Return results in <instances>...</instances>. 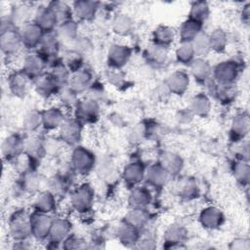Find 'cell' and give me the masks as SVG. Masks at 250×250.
Wrapping results in <instances>:
<instances>
[{
    "instance_id": "cell-38",
    "label": "cell",
    "mask_w": 250,
    "mask_h": 250,
    "mask_svg": "<svg viewBox=\"0 0 250 250\" xmlns=\"http://www.w3.org/2000/svg\"><path fill=\"white\" fill-rule=\"evenodd\" d=\"M202 23L193 20L187 19L179 28L180 42H191L199 33L202 32Z\"/></svg>"
},
{
    "instance_id": "cell-54",
    "label": "cell",
    "mask_w": 250,
    "mask_h": 250,
    "mask_svg": "<svg viewBox=\"0 0 250 250\" xmlns=\"http://www.w3.org/2000/svg\"><path fill=\"white\" fill-rule=\"evenodd\" d=\"M62 247L64 249H82L88 246L86 244V241L83 240L81 237L70 233V235H68L66 239L62 243Z\"/></svg>"
},
{
    "instance_id": "cell-29",
    "label": "cell",
    "mask_w": 250,
    "mask_h": 250,
    "mask_svg": "<svg viewBox=\"0 0 250 250\" xmlns=\"http://www.w3.org/2000/svg\"><path fill=\"white\" fill-rule=\"evenodd\" d=\"M249 115L247 112H241L236 114L230 124V136L233 141L243 140L249 132Z\"/></svg>"
},
{
    "instance_id": "cell-43",
    "label": "cell",
    "mask_w": 250,
    "mask_h": 250,
    "mask_svg": "<svg viewBox=\"0 0 250 250\" xmlns=\"http://www.w3.org/2000/svg\"><path fill=\"white\" fill-rule=\"evenodd\" d=\"M49 73L53 76V78L58 82V84L62 88L68 85L71 72L66 67L65 63H63V62H57L56 63H53Z\"/></svg>"
},
{
    "instance_id": "cell-45",
    "label": "cell",
    "mask_w": 250,
    "mask_h": 250,
    "mask_svg": "<svg viewBox=\"0 0 250 250\" xmlns=\"http://www.w3.org/2000/svg\"><path fill=\"white\" fill-rule=\"evenodd\" d=\"M175 56L180 63L186 65H189L196 58L190 42H180L175 51Z\"/></svg>"
},
{
    "instance_id": "cell-12",
    "label": "cell",
    "mask_w": 250,
    "mask_h": 250,
    "mask_svg": "<svg viewBox=\"0 0 250 250\" xmlns=\"http://www.w3.org/2000/svg\"><path fill=\"white\" fill-rule=\"evenodd\" d=\"M24 140L16 133L8 135L2 142L1 152L3 159L7 162H14L24 149Z\"/></svg>"
},
{
    "instance_id": "cell-10",
    "label": "cell",
    "mask_w": 250,
    "mask_h": 250,
    "mask_svg": "<svg viewBox=\"0 0 250 250\" xmlns=\"http://www.w3.org/2000/svg\"><path fill=\"white\" fill-rule=\"evenodd\" d=\"M7 83L11 94L17 98L22 99L28 94L33 81L21 69H20L10 73Z\"/></svg>"
},
{
    "instance_id": "cell-34",
    "label": "cell",
    "mask_w": 250,
    "mask_h": 250,
    "mask_svg": "<svg viewBox=\"0 0 250 250\" xmlns=\"http://www.w3.org/2000/svg\"><path fill=\"white\" fill-rule=\"evenodd\" d=\"M193 115L199 117H206L211 110V101L208 95L204 93H198L190 100L189 108Z\"/></svg>"
},
{
    "instance_id": "cell-57",
    "label": "cell",
    "mask_w": 250,
    "mask_h": 250,
    "mask_svg": "<svg viewBox=\"0 0 250 250\" xmlns=\"http://www.w3.org/2000/svg\"><path fill=\"white\" fill-rule=\"evenodd\" d=\"M230 249H249L250 242L248 238L245 237H236L234 238L229 246Z\"/></svg>"
},
{
    "instance_id": "cell-27",
    "label": "cell",
    "mask_w": 250,
    "mask_h": 250,
    "mask_svg": "<svg viewBox=\"0 0 250 250\" xmlns=\"http://www.w3.org/2000/svg\"><path fill=\"white\" fill-rule=\"evenodd\" d=\"M116 237L118 241L127 247H135L137 242L140 240V229L133 227L123 221L122 224L117 228Z\"/></svg>"
},
{
    "instance_id": "cell-3",
    "label": "cell",
    "mask_w": 250,
    "mask_h": 250,
    "mask_svg": "<svg viewBox=\"0 0 250 250\" xmlns=\"http://www.w3.org/2000/svg\"><path fill=\"white\" fill-rule=\"evenodd\" d=\"M95 191L89 184H82L70 194L69 202L71 208L81 214L89 212L94 203Z\"/></svg>"
},
{
    "instance_id": "cell-25",
    "label": "cell",
    "mask_w": 250,
    "mask_h": 250,
    "mask_svg": "<svg viewBox=\"0 0 250 250\" xmlns=\"http://www.w3.org/2000/svg\"><path fill=\"white\" fill-rule=\"evenodd\" d=\"M99 3L93 1H76L72 5L73 16L81 21H92L98 12Z\"/></svg>"
},
{
    "instance_id": "cell-56",
    "label": "cell",
    "mask_w": 250,
    "mask_h": 250,
    "mask_svg": "<svg viewBox=\"0 0 250 250\" xmlns=\"http://www.w3.org/2000/svg\"><path fill=\"white\" fill-rule=\"evenodd\" d=\"M125 76L123 75V73L121 72V69H113V68H109V73L107 75V79L108 81L114 85V86H117V85H120L123 80H124Z\"/></svg>"
},
{
    "instance_id": "cell-49",
    "label": "cell",
    "mask_w": 250,
    "mask_h": 250,
    "mask_svg": "<svg viewBox=\"0 0 250 250\" xmlns=\"http://www.w3.org/2000/svg\"><path fill=\"white\" fill-rule=\"evenodd\" d=\"M97 174L101 180L105 182H112L117 176L114 163L109 159H104L97 166Z\"/></svg>"
},
{
    "instance_id": "cell-52",
    "label": "cell",
    "mask_w": 250,
    "mask_h": 250,
    "mask_svg": "<svg viewBox=\"0 0 250 250\" xmlns=\"http://www.w3.org/2000/svg\"><path fill=\"white\" fill-rule=\"evenodd\" d=\"M44 145H45V151H46V157H56L60 154L62 148V142L60 140V138H46L44 139Z\"/></svg>"
},
{
    "instance_id": "cell-5",
    "label": "cell",
    "mask_w": 250,
    "mask_h": 250,
    "mask_svg": "<svg viewBox=\"0 0 250 250\" xmlns=\"http://www.w3.org/2000/svg\"><path fill=\"white\" fill-rule=\"evenodd\" d=\"M239 67L237 63L232 60L220 62L214 66V68H212L213 79L220 85H233L237 79Z\"/></svg>"
},
{
    "instance_id": "cell-24",
    "label": "cell",
    "mask_w": 250,
    "mask_h": 250,
    "mask_svg": "<svg viewBox=\"0 0 250 250\" xmlns=\"http://www.w3.org/2000/svg\"><path fill=\"white\" fill-rule=\"evenodd\" d=\"M33 209L45 214L54 213L57 210V196L48 189L39 192L34 198Z\"/></svg>"
},
{
    "instance_id": "cell-47",
    "label": "cell",
    "mask_w": 250,
    "mask_h": 250,
    "mask_svg": "<svg viewBox=\"0 0 250 250\" xmlns=\"http://www.w3.org/2000/svg\"><path fill=\"white\" fill-rule=\"evenodd\" d=\"M177 194L183 198L190 199L197 195L198 187L192 179H184L176 186Z\"/></svg>"
},
{
    "instance_id": "cell-50",
    "label": "cell",
    "mask_w": 250,
    "mask_h": 250,
    "mask_svg": "<svg viewBox=\"0 0 250 250\" xmlns=\"http://www.w3.org/2000/svg\"><path fill=\"white\" fill-rule=\"evenodd\" d=\"M233 176L238 183L241 185H248L249 176H250V168L247 160L239 159L233 165Z\"/></svg>"
},
{
    "instance_id": "cell-58",
    "label": "cell",
    "mask_w": 250,
    "mask_h": 250,
    "mask_svg": "<svg viewBox=\"0 0 250 250\" xmlns=\"http://www.w3.org/2000/svg\"><path fill=\"white\" fill-rule=\"evenodd\" d=\"M155 247H156L155 242H153L151 238H144V239L140 238V240L135 245V248H142V249H153Z\"/></svg>"
},
{
    "instance_id": "cell-44",
    "label": "cell",
    "mask_w": 250,
    "mask_h": 250,
    "mask_svg": "<svg viewBox=\"0 0 250 250\" xmlns=\"http://www.w3.org/2000/svg\"><path fill=\"white\" fill-rule=\"evenodd\" d=\"M209 15H210V8L208 3L203 1H197V2H193L192 5L190 6L188 19L203 24L204 21L209 18Z\"/></svg>"
},
{
    "instance_id": "cell-41",
    "label": "cell",
    "mask_w": 250,
    "mask_h": 250,
    "mask_svg": "<svg viewBox=\"0 0 250 250\" xmlns=\"http://www.w3.org/2000/svg\"><path fill=\"white\" fill-rule=\"evenodd\" d=\"M21 126L23 131L27 133H34L36 132L40 127H42V113L41 111L32 109L27 111L21 121Z\"/></svg>"
},
{
    "instance_id": "cell-22",
    "label": "cell",
    "mask_w": 250,
    "mask_h": 250,
    "mask_svg": "<svg viewBox=\"0 0 250 250\" xmlns=\"http://www.w3.org/2000/svg\"><path fill=\"white\" fill-rule=\"evenodd\" d=\"M169 178L170 174L160 163L152 164L146 170L145 179L150 187L157 188H163L168 183Z\"/></svg>"
},
{
    "instance_id": "cell-32",
    "label": "cell",
    "mask_w": 250,
    "mask_h": 250,
    "mask_svg": "<svg viewBox=\"0 0 250 250\" xmlns=\"http://www.w3.org/2000/svg\"><path fill=\"white\" fill-rule=\"evenodd\" d=\"M151 193L146 187H134L128 196V202L131 207L146 208L151 202Z\"/></svg>"
},
{
    "instance_id": "cell-21",
    "label": "cell",
    "mask_w": 250,
    "mask_h": 250,
    "mask_svg": "<svg viewBox=\"0 0 250 250\" xmlns=\"http://www.w3.org/2000/svg\"><path fill=\"white\" fill-rule=\"evenodd\" d=\"M42 113V127L47 131L60 129L63 121L66 119L62 108L51 106L41 111Z\"/></svg>"
},
{
    "instance_id": "cell-23",
    "label": "cell",
    "mask_w": 250,
    "mask_h": 250,
    "mask_svg": "<svg viewBox=\"0 0 250 250\" xmlns=\"http://www.w3.org/2000/svg\"><path fill=\"white\" fill-rule=\"evenodd\" d=\"M188 66L190 75L197 83L204 84L209 81L212 75V67L204 58H195Z\"/></svg>"
},
{
    "instance_id": "cell-11",
    "label": "cell",
    "mask_w": 250,
    "mask_h": 250,
    "mask_svg": "<svg viewBox=\"0 0 250 250\" xmlns=\"http://www.w3.org/2000/svg\"><path fill=\"white\" fill-rule=\"evenodd\" d=\"M132 57V50L125 44L116 43L109 47L106 54V62L109 68L121 69Z\"/></svg>"
},
{
    "instance_id": "cell-37",
    "label": "cell",
    "mask_w": 250,
    "mask_h": 250,
    "mask_svg": "<svg viewBox=\"0 0 250 250\" xmlns=\"http://www.w3.org/2000/svg\"><path fill=\"white\" fill-rule=\"evenodd\" d=\"M60 43L61 41L58 38L56 32L45 33L39 45V52L47 59L54 58L58 55L60 51Z\"/></svg>"
},
{
    "instance_id": "cell-19",
    "label": "cell",
    "mask_w": 250,
    "mask_h": 250,
    "mask_svg": "<svg viewBox=\"0 0 250 250\" xmlns=\"http://www.w3.org/2000/svg\"><path fill=\"white\" fill-rule=\"evenodd\" d=\"M163 238L165 248H182L188 239V230L181 225H172L165 230Z\"/></svg>"
},
{
    "instance_id": "cell-9",
    "label": "cell",
    "mask_w": 250,
    "mask_h": 250,
    "mask_svg": "<svg viewBox=\"0 0 250 250\" xmlns=\"http://www.w3.org/2000/svg\"><path fill=\"white\" fill-rule=\"evenodd\" d=\"M47 58L42 55L39 51L38 52H29L27 53L22 61L21 70L29 76L32 81L40 76L41 74L45 73L44 69L47 65Z\"/></svg>"
},
{
    "instance_id": "cell-2",
    "label": "cell",
    "mask_w": 250,
    "mask_h": 250,
    "mask_svg": "<svg viewBox=\"0 0 250 250\" xmlns=\"http://www.w3.org/2000/svg\"><path fill=\"white\" fill-rule=\"evenodd\" d=\"M69 163L74 172L79 175H87L91 173L97 164L95 154L82 146H76L73 148Z\"/></svg>"
},
{
    "instance_id": "cell-31",
    "label": "cell",
    "mask_w": 250,
    "mask_h": 250,
    "mask_svg": "<svg viewBox=\"0 0 250 250\" xmlns=\"http://www.w3.org/2000/svg\"><path fill=\"white\" fill-rule=\"evenodd\" d=\"M111 28L116 35L126 37L134 30V21L127 14H118L111 21Z\"/></svg>"
},
{
    "instance_id": "cell-13",
    "label": "cell",
    "mask_w": 250,
    "mask_h": 250,
    "mask_svg": "<svg viewBox=\"0 0 250 250\" xmlns=\"http://www.w3.org/2000/svg\"><path fill=\"white\" fill-rule=\"evenodd\" d=\"M33 21L45 33L55 32L59 25L58 18L53 9L49 5L39 6L38 8L35 9L33 15Z\"/></svg>"
},
{
    "instance_id": "cell-17",
    "label": "cell",
    "mask_w": 250,
    "mask_h": 250,
    "mask_svg": "<svg viewBox=\"0 0 250 250\" xmlns=\"http://www.w3.org/2000/svg\"><path fill=\"white\" fill-rule=\"evenodd\" d=\"M189 74L184 70L172 72L165 81V87L169 93L177 96L184 95L189 87Z\"/></svg>"
},
{
    "instance_id": "cell-16",
    "label": "cell",
    "mask_w": 250,
    "mask_h": 250,
    "mask_svg": "<svg viewBox=\"0 0 250 250\" xmlns=\"http://www.w3.org/2000/svg\"><path fill=\"white\" fill-rule=\"evenodd\" d=\"M32 85L35 92L40 97L45 99H49L54 97L55 95H58L62 88L49 72L43 73L35 78Z\"/></svg>"
},
{
    "instance_id": "cell-7",
    "label": "cell",
    "mask_w": 250,
    "mask_h": 250,
    "mask_svg": "<svg viewBox=\"0 0 250 250\" xmlns=\"http://www.w3.org/2000/svg\"><path fill=\"white\" fill-rule=\"evenodd\" d=\"M82 123L75 117L66 118L59 129V138L62 144L76 146L82 138Z\"/></svg>"
},
{
    "instance_id": "cell-18",
    "label": "cell",
    "mask_w": 250,
    "mask_h": 250,
    "mask_svg": "<svg viewBox=\"0 0 250 250\" xmlns=\"http://www.w3.org/2000/svg\"><path fill=\"white\" fill-rule=\"evenodd\" d=\"M199 223L206 229H216L220 228L224 221V213L217 207L208 206L201 210L199 214Z\"/></svg>"
},
{
    "instance_id": "cell-15",
    "label": "cell",
    "mask_w": 250,
    "mask_h": 250,
    "mask_svg": "<svg viewBox=\"0 0 250 250\" xmlns=\"http://www.w3.org/2000/svg\"><path fill=\"white\" fill-rule=\"evenodd\" d=\"M72 225L69 220L65 218H55L51 227L48 240L53 244V248L59 247L68 235H70Z\"/></svg>"
},
{
    "instance_id": "cell-14",
    "label": "cell",
    "mask_w": 250,
    "mask_h": 250,
    "mask_svg": "<svg viewBox=\"0 0 250 250\" xmlns=\"http://www.w3.org/2000/svg\"><path fill=\"white\" fill-rule=\"evenodd\" d=\"M23 48L32 50L39 47L45 32L32 21L20 28Z\"/></svg>"
},
{
    "instance_id": "cell-36",
    "label": "cell",
    "mask_w": 250,
    "mask_h": 250,
    "mask_svg": "<svg viewBox=\"0 0 250 250\" xmlns=\"http://www.w3.org/2000/svg\"><path fill=\"white\" fill-rule=\"evenodd\" d=\"M123 221L141 229L148 223L149 213L146 208L131 207V209L125 214Z\"/></svg>"
},
{
    "instance_id": "cell-48",
    "label": "cell",
    "mask_w": 250,
    "mask_h": 250,
    "mask_svg": "<svg viewBox=\"0 0 250 250\" xmlns=\"http://www.w3.org/2000/svg\"><path fill=\"white\" fill-rule=\"evenodd\" d=\"M190 43L192 45L196 58H203L211 51L208 34L203 31L199 33Z\"/></svg>"
},
{
    "instance_id": "cell-28",
    "label": "cell",
    "mask_w": 250,
    "mask_h": 250,
    "mask_svg": "<svg viewBox=\"0 0 250 250\" xmlns=\"http://www.w3.org/2000/svg\"><path fill=\"white\" fill-rule=\"evenodd\" d=\"M69 186V173H65V171H60L54 175H52L47 180V189L54 193L57 197L63 195Z\"/></svg>"
},
{
    "instance_id": "cell-6",
    "label": "cell",
    "mask_w": 250,
    "mask_h": 250,
    "mask_svg": "<svg viewBox=\"0 0 250 250\" xmlns=\"http://www.w3.org/2000/svg\"><path fill=\"white\" fill-rule=\"evenodd\" d=\"M75 118L83 123H94L98 120L100 115L99 102L86 98L78 100L74 104Z\"/></svg>"
},
{
    "instance_id": "cell-39",
    "label": "cell",
    "mask_w": 250,
    "mask_h": 250,
    "mask_svg": "<svg viewBox=\"0 0 250 250\" xmlns=\"http://www.w3.org/2000/svg\"><path fill=\"white\" fill-rule=\"evenodd\" d=\"M159 163L170 174V176L180 173L184 166V161L182 157L179 154L171 151L164 152L160 158Z\"/></svg>"
},
{
    "instance_id": "cell-33",
    "label": "cell",
    "mask_w": 250,
    "mask_h": 250,
    "mask_svg": "<svg viewBox=\"0 0 250 250\" xmlns=\"http://www.w3.org/2000/svg\"><path fill=\"white\" fill-rule=\"evenodd\" d=\"M55 32L60 41L73 43L78 38V24L76 21L69 20L61 22Z\"/></svg>"
},
{
    "instance_id": "cell-55",
    "label": "cell",
    "mask_w": 250,
    "mask_h": 250,
    "mask_svg": "<svg viewBox=\"0 0 250 250\" xmlns=\"http://www.w3.org/2000/svg\"><path fill=\"white\" fill-rule=\"evenodd\" d=\"M147 132H148V130L145 126V124H138L130 132V140L134 143L135 142H140L141 140H143L146 136Z\"/></svg>"
},
{
    "instance_id": "cell-35",
    "label": "cell",
    "mask_w": 250,
    "mask_h": 250,
    "mask_svg": "<svg viewBox=\"0 0 250 250\" xmlns=\"http://www.w3.org/2000/svg\"><path fill=\"white\" fill-rule=\"evenodd\" d=\"M23 151L33 158L35 161H40L46 157L44 139H41L36 136H32L24 142Z\"/></svg>"
},
{
    "instance_id": "cell-53",
    "label": "cell",
    "mask_w": 250,
    "mask_h": 250,
    "mask_svg": "<svg viewBox=\"0 0 250 250\" xmlns=\"http://www.w3.org/2000/svg\"><path fill=\"white\" fill-rule=\"evenodd\" d=\"M58 95L60 96L61 101L65 104H73L74 105L76 104V102L78 101L77 100L78 94L75 93L68 85L61 88Z\"/></svg>"
},
{
    "instance_id": "cell-1",
    "label": "cell",
    "mask_w": 250,
    "mask_h": 250,
    "mask_svg": "<svg viewBox=\"0 0 250 250\" xmlns=\"http://www.w3.org/2000/svg\"><path fill=\"white\" fill-rule=\"evenodd\" d=\"M9 234L14 241L27 240L31 236L30 227V214H27L24 210L15 211L8 222Z\"/></svg>"
},
{
    "instance_id": "cell-46",
    "label": "cell",
    "mask_w": 250,
    "mask_h": 250,
    "mask_svg": "<svg viewBox=\"0 0 250 250\" xmlns=\"http://www.w3.org/2000/svg\"><path fill=\"white\" fill-rule=\"evenodd\" d=\"M48 5L55 12L59 21V24L63 21L73 20L72 6H69L67 3L62 1H53V2H50Z\"/></svg>"
},
{
    "instance_id": "cell-8",
    "label": "cell",
    "mask_w": 250,
    "mask_h": 250,
    "mask_svg": "<svg viewBox=\"0 0 250 250\" xmlns=\"http://www.w3.org/2000/svg\"><path fill=\"white\" fill-rule=\"evenodd\" d=\"M53 220L54 218L51 216V214L33 211V213L30 214L31 236L38 241L48 239Z\"/></svg>"
},
{
    "instance_id": "cell-20",
    "label": "cell",
    "mask_w": 250,
    "mask_h": 250,
    "mask_svg": "<svg viewBox=\"0 0 250 250\" xmlns=\"http://www.w3.org/2000/svg\"><path fill=\"white\" fill-rule=\"evenodd\" d=\"M146 170V169L142 162L132 161L123 168L122 178L128 186L134 188L145 179Z\"/></svg>"
},
{
    "instance_id": "cell-40",
    "label": "cell",
    "mask_w": 250,
    "mask_h": 250,
    "mask_svg": "<svg viewBox=\"0 0 250 250\" xmlns=\"http://www.w3.org/2000/svg\"><path fill=\"white\" fill-rule=\"evenodd\" d=\"M34 15V12L30 10L28 6L25 5H18L12 8L11 13L8 15L12 23L17 28L22 27L25 23L31 21L30 16Z\"/></svg>"
},
{
    "instance_id": "cell-4",
    "label": "cell",
    "mask_w": 250,
    "mask_h": 250,
    "mask_svg": "<svg viewBox=\"0 0 250 250\" xmlns=\"http://www.w3.org/2000/svg\"><path fill=\"white\" fill-rule=\"evenodd\" d=\"M0 30V47L2 54L6 57L18 55L19 52L23 48L20 28L10 26Z\"/></svg>"
},
{
    "instance_id": "cell-30",
    "label": "cell",
    "mask_w": 250,
    "mask_h": 250,
    "mask_svg": "<svg viewBox=\"0 0 250 250\" xmlns=\"http://www.w3.org/2000/svg\"><path fill=\"white\" fill-rule=\"evenodd\" d=\"M176 32L168 25H158L152 32V44L168 49L175 40Z\"/></svg>"
},
{
    "instance_id": "cell-26",
    "label": "cell",
    "mask_w": 250,
    "mask_h": 250,
    "mask_svg": "<svg viewBox=\"0 0 250 250\" xmlns=\"http://www.w3.org/2000/svg\"><path fill=\"white\" fill-rule=\"evenodd\" d=\"M93 84L92 73L86 69L81 68L80 70L71 73L68 86L77 94L88 91L90 86Z\"/></svg>"
},
{
    "instance_id": "cell-42",
    "label": "cell",
    "mask_w": 250,
    "mask_h": 250,
    "mask_svg": "<svg viewBox=\"0 0 250 250\" xmlns=\"http://www.w3.org/2000/svg\"><path fill=\"white\" fill-rule=\"evenodd\" d=\"M208 37L211 51L216 53L225 52L228 46V36L225 30L222 28H215L210 34H208Z\"/></svg>"
},
{
    "instance_id": "cell-51",
    "label": "cell",
    "mask_w": 250,
    "mask_h": 250,
    "mask_svg": "<svg viewBox=\"0 0 250 250\" xmlns=\"http://www.w3.org/2000/svg\"><path fill=\"white\" fill-rule=\"evenodd\" d=\"M167 54H168V49L157 46L155 44H152L146 50L147 61L157 64L163 63L166 61Z\"/></svg>"
}]
</instances>
